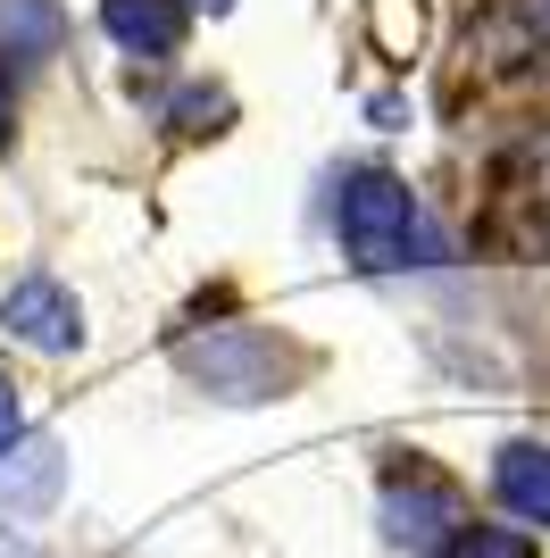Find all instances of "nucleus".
Returning <instances> with one entry per match:
<instances>
[{"label":"nucleus","instance_id":"9d476101","mask_svg":"<svg viewBox=\"0 0 550 558\" xmlns=\"http://www.w3.org/2000/svg\"><path fill=\"white\" fill-rule=\"evenodd\" d=\"M226 117H234L226 93H183V100H176V125H183V134H217Z\"/></svg>","mask_w":550,"mask_h":558},{"label":"nucleus","instance_id":"f03ea898","mask_svg":"<svg viewBox=\"0 0 550 558\" xmlns=\"http://www.w3.org/2000/svg\"><path fill=\"white\" fill-rule=\"evenodd\" d=\"M176 367L192 375L208 400L251 409V400H284L309 359H300L292 342H275L267 326H208V333H183L176 342Z\"/></svg>","mask_w":550,"mask_h":558},{"label":"nucleus","instance_id":"423d86ee","mask_svg":"<svg viewBox=\"0 0 550 558\" xmlns=\"http://www.w3.org/2000/svg\"><path fill=\"white\" fill-rule=\"evenodd\" d=\"M100 25L134 59H176L183 50V0H100Z\"/></svg>","mask_w":550,"mask_h":558},{"label":"nucleus","instance_id":"39448f33","mask_svg":"<svg viewBox=\"0 0 550 558\" xmlns=\"http://www.w3.org/2000/svg\"><path fill=\"white\" fill-rule=\"evenodd\" d=\"M59 484H68V450L50 434H17L0 450V509L9 517H50L59 509Z\"/></svg>","mask_w":550,"mask_h":558},{"label":"nucleus","instance_id":"6e6552de","mask_svg":"<svg viewBox=\"0 0 550 558\" xmlns=\"http://www.w3.org/2000/svg\"><path fill=\"white\" fill-rule=\"evenodd\" d=\"M59 0H0V50L17 59V68H43L50 50H59Z\"/></svg>","mask_w":550,"mask_h":558},{"label":"nucleus","instance_id":"ddd939ff","mask_svg":"<svg viewBox=\"0 0 550 558\" xmlns=\"http://www.w3.org/2000/svg\"><path fill=\"white\" fill-rule=\"evenodd\" d=\"M183 9H208V17H226V9H234V0H183Z\"/></svg>","mask_w":550,"mask_h":558},{"label":"nucleus","instance_id":"1a4fd4ad","mask_svg":"<svg viewBox=\"0 0 550 558\" xmlns=\"http://www.w3.org/2000/svg\"><path fill=\"white\" fill-rule=\"evenodd\" d=\"M434 558H534V542L517 534V525H458Z\"/></svg>","mask_w":550,"mask_h":558},{"label":"nucleus","instance_id":"f257e3e1","mask_svg":"<svg viewBox=\"0 0 550 558\" xmlns=\"http://www.w3.org/2000/svg\"><path fill=\"white\" fill-rule=\"evenodd\" d=\"M334 242L359 276H400V267H426L434 242H426V217H417V192L384 167H350L334 184Z\"/></svg>","mask_w":550,"mask_h":558},{"label":"nucleus","instance_id":"4468645a","mask_svg":"<svg viewBox=\"0 0 550 558\" xmlns=\"http://www.w3.org/2000/svg\"><path fill=\"white\" fill-rule=\"evenodd\" d=\"M0 558H25V542H17V534H0Z\"/></svg>","mask_w":550,"mask_h":558},{"label":"nucleus","instance_id":"0eeeda50","mask_svg":"<svg viewBox=\"0 0 550 558\" xmlns=\"http://www.w3.org/2000/svg\"><path fill=\"white\" fill-rule=\"evenodd\" d=\"M492 492H501L526 525H550V442H509L501 459H492Z\"/></svg>","mask_w":550,"mask_h":558},{"label":"nucleus","instance_id":"7ed1b4c3","mask_svg":"<svg viewBox=\"0 0 550 558\" xmlns=\"http://www.w3.org/2000/svg\"><path fill=\"white\" fill-rule=\"evenodd\" d=\"M458 525H467V500L442 484L434 466H409V475L384 484V542H400V550H442Z\"/></svg>","mask_w":550,"mask_h":558},{"label":"nucleus","instance_id":"20e7f679","mask_svg":"<svg viewBox=\"0 0 550 558\" xmlns=\"http://www.w3.org/2000/svg\"><path fill=\"white\" fill-rule=\"evenodd\" d=\"M0 326L17 333L25 350H43V359H68V350L84 342V308H75V292L59 276H25V283H9V301H0Z\"/></svg>","mask_w":550,"mask_h":558},{"label":"nucleus","instance_id":"9b49d317","mask_svg":"<svg viewBox=\"0 0 550 558\" xmlns=\"http://www.w3.org/2000/svg\"><path fill=\"white\" fill-rule=\"evenodd\" d=\"M9 134H17V93H9V75H0V150H9Z\"/></svg>","mask_w":550,"mask_h":558},{"label":"nucleus","instance_id":"f8f14e48","mask_svg":"<svg viewBox=\"0 0 550 558\" xmlns=\"http://www.w3.org/2000/svg\"><path fill=\"white\" fill-rule=\"evenodd\" d=\"M17 442V392H9V384H0V450Z\"/></svg>","mask_w":550,"mask_h":558}]
</instances>
